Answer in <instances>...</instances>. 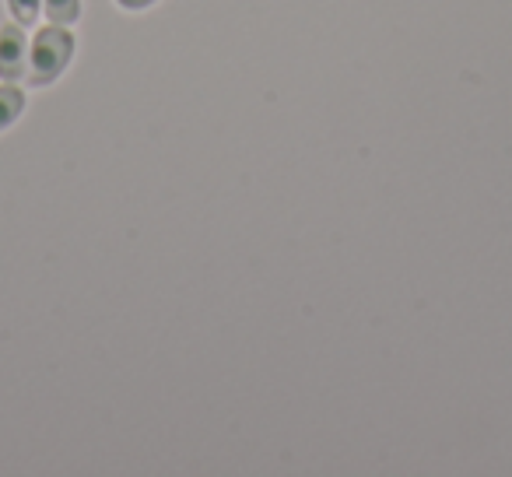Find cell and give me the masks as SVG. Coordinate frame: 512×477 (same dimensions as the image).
I'll list each match as a JSON object with an SVG mask.
<instances>
[{
  "label": "cell",
  "mask_w": 512,
  "mask_h": 477,
  "mask_svg": "<svg viewBox=\"0 0 512 477\" xmlns=\"http://www.w3.org/2000/svg\"><path fill=\"white\" fill-rule=\"evenodd\" d=\"M74 53H78V39L67 25H39L32 32L29 43V74H25V85L29 88H50L57 85L67 74V67L74 64Z\"/></svg>",
  "instance_id": "obj_1"
},
{
  "label": "cell",
  "mask_w": 512,
  "mask_h": 477,
  "mask_svg": "<svg viewBox=\"0 0 512 477\" xmlns=\"http://www.w3.org/2000/svg\"><path fill=\"white\" fill-rule=\"evenodd\" d=\"M29 29L15 18L0 25V81H18L22 85L29 74Z\"/></svg>",
  "instance_id": "obj_2"
},
{
  "label": "cell",
  "mask_w": 512,
  "mask_h": 477,
  "mask_svg": "<svg viewBox=\"0 0 512 477\" xmlns=\"http://www.w3.org/2000/svg\"><path fill=\"white\" fill-rule=\"evenodd\" d=\"M29 109V92L18 81H0V137L8 134Z\"/></svg>",
  "instance_id": "obj_3"
},
{
  "label": "cell",
  "mask_w": 512,
  "mask_h": 477,
  "mask_svg": "<svg viewBox=\"0 0 512 477\" xmlns=\"http://www.w3.org/2000/svg\"><path fill=\"white\" fill-rule=\"evenodd\" d=\"M81 15H85V0H43V18L53 25L74 29L81 22Z\"/></svg>",
  "instance_id": "obj_4"
},
{
  "label": "cell",
  "mask_w": 512,
  "mask_h": 477,
  "mask_svg": "<svg viewBox=\"0 0 512 477\" xmlns=\"http://www.w3.org/2000/svg\"><path fill=\"white\" fill-rule=\"evenodd\" d=\"M4 4H8L11 18H15L18 25H25V29L43 18V0H4Z\"/></svg>",
  "instance_id": "obj_5"
},
{
  "label": "cell",
  "mask_w": 512,
  "mask_h": 477,
  "mask_svg": "<svg viewBox=\"0 0 512 477\" xmlns=\"http://www.w3.org/2000/svg\"><path fill=\"white\" fill-rule=\"evenodd\" d=\"M116 8L120 11H130V15H137V11H148V8H155L158 0H113Z\"/></svg>",
  "instance_id": "obj_6"
}]
</instances>
